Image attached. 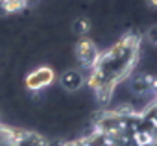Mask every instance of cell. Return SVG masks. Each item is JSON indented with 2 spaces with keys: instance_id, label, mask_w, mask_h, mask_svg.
I'll use <instances>...</instances> for the list:
<instances>
[{
  "instance_id": "obj_1",
  "label": "cell",
  "mask_w": 157,
  "mask_h": 146,
  "mask_svg": "<svg viewBox=\"0 0 157 146\" xmlns=\"http://www.w3.org/2000/svg\"><path fill=\"white\" fill-rule=\"evenodd\" d=\"M89 74H91V68H80V67L67 68V70H63L59 74L57 87L61 91H65L67 94L78 93L80 89H83V85H87Z\"/></svg>"
},
{
  "instance_id": "obj_2",
  "label": "cell",
  "mask_w": 157,
  "mask_h": 146,
  "mask_svg": "<svg viewBox=\"0 0 157 146\" xmlns=\"http://www.w3.org/2000/svg\"><path fill=\"white\" fill-rule=\"evenodd\" d=\"M54 82H56V72L46 65L32 68L24 78L26 91H30V93H41V91L48 89Z\"/></svg>"
},
{
  "instance_id": "obj_3",
  "label": "cell",
  "mask_w": 157,
  "mask_h": 146,
  "mask_svg": "<svg viewBox=\"0 0 157 146\" xmlns=\"http://www.w3.org/2000/svg\"><path fill=\"white\" fill-rule=\"evenodd\" d=\"M129 82H128V89L133 96H150V93L155 91V80L151 74H144L139 70H131L129 72Z\"/></svg>"
},
{
  "instance_id": "obj_4",
  "label": "cell",
  "mask_w": 157,
  "mask_h": 146,
  "mask_svg": "<svg viewBox=\"0 0 157 146\" xmlns=\"http://www.w3.org/2000/svg\"><path fill=\"white\" fill-rule=\"evenodd\" d=\"M68 30H70V33L76 39H85L91 33V19L87 15H76L70 21V28Z\"/></svg>"
}]
</instances>
